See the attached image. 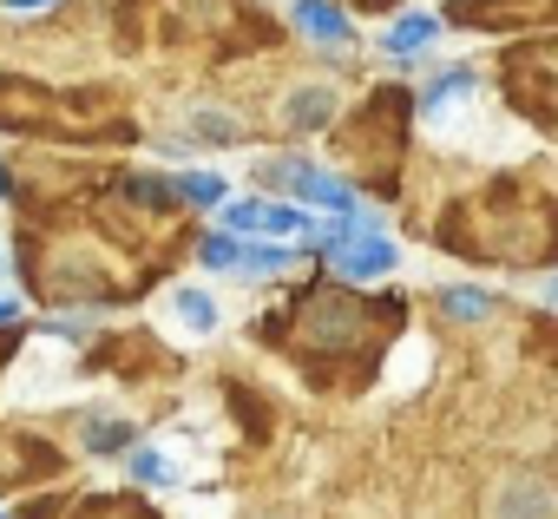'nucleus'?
<instances>
[{
  "label": "nucleus",
  "mask_w": 558,
  "mask_h": 519,
  "mask_svg": "<svg viewBox=\"0 0 558 519\" xmlns=\"http://www.w3.org/2000/svg\"><path fill=\"white\" fill-rule=\"evenodd\" d=\"M434 34H440V21H434V14H408V21L381 40V53H388L395 67H408V60H421V47H434Z\"/></svg>",
  "instance_id": "9"
},
{
  "label": "nucleus",
  "mask_w": 558,
  "mask_h": 519,
  "mask_svg": "<svg viewBox=\"0 0 558 519\" xmlns=\"http://www.w3.org/2000/svg\"><path fill=\"white\" fill-rule=\"evenodd\" d=\"M86 519H151V512L132 499H99V506H86Z\"/></svg>",
  "instance_id": "18"
},
{
  "label": "nucleus",
  "mask_w": 558,
  "mask_h": 519,
  "mask_svg": "<svg viewBox=\"0 0 558 519\" xmlns=\"http://www.w3.org/2000/svg\"><path fill=\"white\" fill-rule=\"evenodd\" d=\"M197 264H204V270H236V230H210V237L197 243Z\"/></svg>",
  "instance_id": "16"
},
{
  "label": "nucleus",
  "mask_w": 558,
  "mask_h": 519,
  "mask_svg": "<svg viewBox=\"0 0 558 519\" xmlns=\"http://www.w3.org/2000/svg\"><path fill=\"white\" fill-rule=\"evenodd\" d=\"M14 323H21V303H14V297H0V329H14Z\"/></svg>",
  "instance_id": "20"
},
{
  "label": "nucleus",
  "mask_w": 558,
  "mask_h": 519,
  "mask_svg": "<svg viewBox=\"0 0 558 519\" xmlns=\"http://www.w3.org/2000/svg\"><path fill=\"white\" fill-rule=\"evenodd\" d=\"M440 310H447L453 323H486V316H493V297H486V290H440Z\"/></svg>",
  "instance_id": "15"
},
{
  "label": "nucleus",
  "mask_w": 558,
  "mask_h": 519,
  "mask_svg": "<svg viewBox=\"0 0 558 519\" xmlns=\"http://www.w3.org/2000/svg\"><path fill=\"white\" fill-rule=\"evenodd\" d=\"M171 316H178V329H191V336H217V323H223L217 297H204V290H171Z\"/></svg>",
  "instance_id": "10"
},
{
  "label": "nucleus",
  "mask_w": 558,
  "mask_h": 519,
  "mask_svg": "<svg viewBox=\"0 0 558 519\" xmlns=\"http://www.w3.org/2000/svg\"><path fill=\"white\" fill-rule=\"evenodd\" d=\"M171 191H178L184 204H204V210H210V204H223V197H230V178H223V171H184Z\"/></svg>",
  "instance_id": "12"
},
{
  "label": "nucleus",
  "mask_w": 558,
  "mask_h": 519,
  "mask_svg": "<svg viewBox=\"0 0 558 519\" xmlns=\"http://www.w3.org/2000/svg\"><path fill=\"white\" fill-rule=\"evenodd\" d=\"M296 256L283 250V243H256V250H236V270L243 277H276V270H290Z\"/></svg>",
  "instance_id": "13"
},
{
  "label": "nucleus",
  "mask_w": 558,
  "mask_h": 519,
  "mask_svg": "<svg viewBox=\"0 0 558 519\" xmlns=\"http://www.w3.org/2000/svg\"><path fill=\"white\" fill-rule=\"evenodd\" d=\"M276 119H283V132H323V125L336 119V93H329V86H296Z\"/></svg>",
  "instance_id": "7"
},
{
  "label": "nucleus",
  "mask_w": 558,
  "mask_h": 519,
  "mask_svg": "<svg viewBox=\"0 0 558 519\" xmlns=\"http://www.w3.org/2000/svg\"><path fill=\"white\" fill-rule=\"evenodd\" d=\"M0 8H8V14H47L53 0H0Z\"/></svg>",
  "instance_id": "19"
},
{
  "label": "nucleus",
  "mask_w": 558,
  "mask_h": 519,
  "mask_svg": "<svg viewBox=\"0 0 558 519\" xmlns=\"http://www.w3.org/2000/svg\"><path fill=\"white\" fill-rule=\"evenodd\" d=\"M132 480H145V486H171V480H178V454H165V447H138V454H132Z\"/></svg>",
  "instance_id": "14"
},
{
  "label": "nucleus",
  "mask_w": 558,
  "mask_h": 519,
  "mask_svg": "<svg viewBox=\"0 0 558 519\" xmlns=\"http://www.w3.org/2000/svg\"><path fill=\"white\" fill-rule=\"evenodd\" d=\"M551 303H558V277H551Z\"/></svg>",
  "instance_id": "23"
},
{
  "label": "nucleus",
  "mask_w": 558,
  "mask_h": 519,
  "mask_svg": "<svg viewBox=\"0 0 558 519\" xmlns=\"http://www.w3.org/2000/svg\"><path fill=\"white\" fill-rule=\"evenodd\" d=\"M290 21H296L310 40H329V47H349V40H355V27H349V14L336 8V0H296Z\"/></svg>",
  "instance_id": "8"
},
{
  "label": "nucleus",
  "mask_w": 558,
  "mask_h": 519,
  "mask_svg": "<svg viewBox=\"0 0 558 519\" xmlns=\"http://www.w3.org/2000/svg\"><path fill=\"white\" fill-rule=\"evenodd\" d=\"M480 93V73L473 67H447L440 80H427V93H421V119L427 125H447V112L460 106V99H473Z\"/></svg>",
  "instance_id": "6"
},
{
  "label": "nucleus",
  "mask_w": 558,
  "mask_h": 519,
  "mask_svg": "<svg viewBox=\"0 0 558 519\" xmlns=\"http://www.w3.org/2000/svg\"><path fill=\"white\" fill-rule=\"evenodd\" d=\"M132 434H138V421H125V414H86V447H93V454L132 447Z\"/></svg>",
  "instance_id": "11"
},
{
  "label": "nucleus",
  "mask_w": 558,
  "mask_h": 519,
  "mask_svg": "<svg viewBox=\"0 0 558 519\" xmlns=\"http://www.w3.org/2000/svg\"><path fill=\"white\" fill-rule=\"evenodd\" d=\"M349 8H375L381 14V8H395V0H349Z\"/></svg>",
  "instance_id": "21"
},
{
  "label": "nucleus",
  "mask_w": 558,
  "mask_h": 519,
  "mask_svg": "<svg viewBox=\"0 0 558 519\" xmlns=\"http://www.w3.org/2000/svg\"><path fill=\"white\" fill-rule=\"evenodd\" d=\"M0 197H8V171H0Z\"/></svg>",
  "instance_id": "22"
},
{
  "label": "nucleus",
  "mask_w": 558,
  "mask_h": 519,
  "mask_svg": "<svg viewBox=\"0 0 558 519\" xmlns=\"http://www.w3.org/2000/svg\"><path fill=\"white\" fill-rule=\"evenodd\" d=\"M486 210H493V217H480V210L466 204L473 230H447V243L466 250V256L512 264V270H519V264H538V256L558 250V210H551L545 197H532V191H519V184H493V191H486Z\"/></svg>",
  "instance_id": "1"
},
{
  "label": "nucleus",
  "mask_w": 558,
  "mask_h": 519,
  "mask_svg": "<svg viewBox=\"0 0 558 519\" xmlns=\"http://www.w3.org/2000/svg\"><path fill=\"white\" fill-rule=\"evenodd\" d=\"M310 224V210L296 204H269V197H223V230H276V237H296Z\"/></svg>",
  "instance_id": "4"
},
{
  "label": "nucleus",
  "mask_w": 558,
  "mask_h": 519,
  "mask_svg": "<svg viewBox=\"0 0 558 519\" xmlns=\"http://www.w3.org/2000/svg\"><path fill=\"white\" fill-rule=\"evenodd\" d=\"M551 512H558V493L532 473H512L506 493L493 499V519H551Z\"/></svg>",
  "instance_id": "5"
},
{
  "label": "nucleus",
  "mask_w": 558,
  "mask_h": 519,
  "mask_svg": "<svg viewBox=\"0 0 558 519\" xmlns=\"http://www.w3.org/2000/svg\"><path fill=\"white\" fill-rule=\"evenodd\" d=\"M256 178H263V184H276V191H296L303 204H323V210H349V204H355V191H349L336 171L310 165V158H263V165H256Z\"/></svg>",
  "instance_id": "3"
},
{
  "label": "nucleus",
  "mask_w": 558,
  "mask_h": 519,
  "mask_svg": "<svg viewBox=\"0 0 558 519\" xmlns=\"http://www.w3.org/2000/svg\"><path fill=\"white\" fill-rule=\"evenodd\" d=\"M27 454H34L27 440H14V434H0V486H8V480H27V473H21V467H27Z\"/></svg>",
  "instance_id": "17"
},
{
  "label": "nucleus",
  "mask_w": 558,
  "mask_h": 519,
  "mask_svg": "<svg viewBox=\"0 0 558 519\" xmlns=\"http://www.w3.org/2000/svg\"><path fill=\"white\" fill-rule=\"evenodd\" d=\"M296 329L283 336L303 362H336V355H349V349H368V342H381L388 329H395V303H362V297H349V290H310L296 310Z\"/></svg>",
  "instance_id": "2"
}]
</instances>
